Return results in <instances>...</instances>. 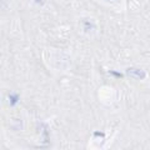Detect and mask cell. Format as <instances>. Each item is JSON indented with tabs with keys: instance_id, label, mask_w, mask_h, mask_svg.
<instances>
[{
	"instance_id": "obj_1",
	"label": "cell",
	"mask_w": 150,
	"mask_h": 150,
	"mask_svg": "<svg viewBox=\"0 0 150 150\" xmlns=\"http://www.w3.org/2000/svg\"><path fill=\"white\" fill-rule=\"evenodd\" d=\"M50 59L49 60V64L51 65V67H54L55 69H59V68H67L69 67V55L65 54V53H59V51H55L54 54L49 55Z\"/></svg>"
},
{
	"instance_id": "obj_2",
	"label": "cell",
	"mask_w": 150,
	"mask_h": 150,
	"mask_svg": "<svg viewBox=\"0 0 150 150\" xmlns=\"http://www.w3.org/2000/svg\"><path fill=\"white\" fill-rule=\"evenodd\" d=\"M80 26L84 29V33H85V34H93V33L96 30V24L94 23V20H93V19H90V18L81 19Z\"/></svg>"
},
{
	"instance_id": "obj_3",
	"label": "cell",
	"mask_w": 150,
	"mask_h": 150,
	"mask_svg": "<svg viewBox=\"0 0 150 150\" xmlns=\"http://www.w3.org/2000/svg\"><path fill=\"white\" fill-rule=\"evenodd\" d=\"M101 1L109 6H118L121 4V0H101Z\"/></svg>"
}]
</instances>
